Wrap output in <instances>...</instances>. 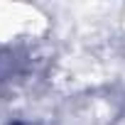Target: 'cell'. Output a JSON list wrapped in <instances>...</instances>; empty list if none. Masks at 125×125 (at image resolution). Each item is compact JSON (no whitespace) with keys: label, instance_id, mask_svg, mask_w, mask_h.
Masks as SVG:
<instances>
[{"label":"cell","instance_id":"cell-1","mask_svg":"<svg viewBox=\"0 0 125 125\" xmlns=\"http://www.w3.org/2000/svg\"><path fill=\"white\" fill-rule=\"evenodd\" d=\"M8 125H37V123H30V120H12V123H8Z\"/></svg>","mask_w":125,"mask_h":125}]
</instances>
